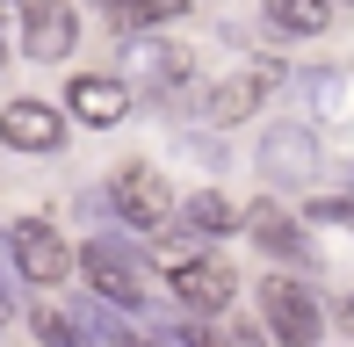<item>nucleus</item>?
Listing matches in <instances>:
<instances>
[{"label": "nucleus", "mask_w": 354, "mask_h": 347, "mask_svg": "<svg viewBox=\"0 0 354 347\" xmlns=\"http://www.w3.org/2000/svg\"><path fill=\"white\" fill-rule=\"evenodd\" d=\"M261 319H268V333L282 347H318L326 340V311H318V297L297 275H268L261 282Z\"/></svg>", "instance_id": "obj_1"}, {"label": "nucleus", "mask_w": 354, "mask_h": 347, "mask_svg": "<svg viewBox=\"0 0 354 347\" xmlns=\"http://www.w3.org/2000/svg\"><path fill=\"white\" fill-rule=\"evenodd\" d=\"M8 239H15V268H22V282H44V290H58V282L80 268V254L66 239H58L44 217H22V225H8Z\"/></svg>", "instance_id": "obj_2"}, {"label": "nucleus", "mask_w": 354, "mask_h": 347, "mask_svg": "<svg viewBox=\"0 0 354 347\" xmlns=\"http://www.w3.org/2000/svg\"><path fill=\"white\" fill-rule=\"evenodd\" d=\"M80 275L94 282V297H102L109 311H138L145 304V268L123 254L116 239H94L87 254H80Z\"/></svg>", "instance_id": "obj_3"}, {"label": "nucleus", "mask_w": 354, "mask_h": 347, "mask_svg": "<svg viewBox=\"0 0 354 347\" xmlns=\"http://www.w3.org/2000/svg\"><path fill=\"white\" fill-rule=\"evenodd\" d=\"M109 203H116V217L138 225V232H167L174 225V188H167V174H152V167H123L116 188H109Z\"/></svg>", "instance_id": "obj_4"}, {"label": "nucleus", "mask_w": 354, "mask_h": 347, "mask_svg": "<svg viewBox=\"0 0 354 347\" xmlns=\"http://www.w3.org/2000/svg\"><path fill=\"white\" fill-rule=\"evenodd\" d=\"M261 174L275 188H311L318 181V138L304 131V123H275V131L261 138Z\"/></svg>", "instance_id": "obj_5"}, {"label": "nucleus", "mask_w": 354, "mask_h": 347, "mask_svg": "<svg viewBox=\"0 0 354 347\" xmlns=\"http://www.w3.org/2000/svg\"><path fill=\"white\" fill-rule=\"evenodd\" d=\"M167 290L181 297V311H196V319H217V311L232 304V290H239V282H232V268H224V261L203 254V261H174Z\"/></svg>", "instance_id": "obj_6"}, {"label": "nucleus", "mask_w": 354, "mask_h": 347, "mask_svg": "<svg viewBox=\"0 0 354 347\" xmlns=\"http://www.w3.org/2000/svg\"><path fill=\"white\" fill-rule=\"evenodd\" d=\"M0 145L15 152H58L66 145V116L51 102H8L0 109Z\"/></svg>", "instance_id": "obj_7"}, {"label": "nucleus", "mask_w": 354, "mask_h": 347, "mask_svg": "<svg viewBox=\"0 0 354 347\" xmlns=\"http://www.w3.org/2000/svg\"><path fill=\"white\" fill-rule=\"evenodd\" d=\"M73 37H80V15H73V0H29V15H22V51L29 58H66L73 51Z\"/></svg>", "instance_id": "obj_8"}, {"label": "nucleus", "mask_w": 354, "mask_h": 347, "mask_svg": "<svg viewBox=\"0 0 354 347\" xmlns=\"http://www.w3.org/2000/svg\"><path fill=\"white\" fill-rule=\"evenodd\" d=\"M66 109L80 123H94V131H116V123L131 116V87L109 80V73H80V80L66 87Z\"/></svg>", "instance_id": "obj_9"}, {"label": "nucleus", "mask_w": 354, "mask_h": 347, "mask_svg": "<svg viewBox=\"0 0 354 347\" xmlns=\"http://www.w3.org/2000/svg\"><path fill=\"white\" fill-rule=\"evenodd\" d=\"M268 94H275V73H268V66H253V73H232V80H217V87H210L203 116H210L217 131H232V123H246L253 109L268 102Z\"/></svg>", "instance_id": "obj_10"}, {"label": "nucleus", "mask_w": 354, "mask_h": 347, "mask_svg": "<svg viewBox=\"0 0 354 347\" xmlns=\"http://www.w3.org/2000/svg\"><path fill=\"white\" fill-rule=\"evenodd\" d=\"M232 225H239V210L217 196V188H203V196H188L181 210H174V225L152 232V239H159V246H181V239H224Z\"/></svg>", "instance_id": "obj_11"}, {"label": "nucleus", "mask_w": 354, "mask_h": 347, "mask_svg": "<svg viewBox=\"0 0 354 347\" xmlns=\"http://www.w3.org/2000/svg\"><path fill=\"white\" fill-rule=\"evenodd\" d=\"M246 239L253 246H268V261H289V268H311V239H304V225H289V217L275 210V203H253L246 217Z\"/></svg>", "instance_id": "obj_12"}, {"label": "nucleus", "mask_w": 354, "mask_h": 347, "mask_svg": "<svg viewBox=\"0 0 354 347\" xmlns=\"http://www.w3.org/2000/svg\"><path fill=\"white\" fill-rule=\"evenodd\" d=\"M261 15L282 37H318V29L333 22V0H261Z\"/></svg>", "instance_id": "obj_13"}, {"label": "nucleus", "mask_w": 354, "mask_h": 347, "mask_svg": "<svg viewBox=\"0 0 354 347\" xmlns=\"http://www.w3.org/2000/svg\"><path fill=\"white\" fill-rule=\"evenodd\" d=\"M131 58H138V73H145L152 94H174V87L188 80V51H181V44H138Z\"/></svg>", "instance_id": "obj_14"}, {"label": "nucleus", "mask_w": 354, "mask_h": 347, "mask_svg": "<svg viewBox=\"0 0 354 347\" xmlns=\"http://www.w3.org/2000/svg\"><path fill=\"white\" fill-rule=\"evenodd\" d=\"M188 0H102V15L116 29H152V22H174Z\"/></svg>", "instance_id": "obj_15"}, {"label": "nucleus", "mask_w": 354, "mask_h": 347, "mask_svg": "<svg viewBox=\"0 0 354 347\" xmlns=\"http://www.w3.org/2000/svg\"><path fill=\"white\" fill-rule=\"evenodd\" d=\"M37 340H44V347H80L73 319H58V311H37Z\"/></svg>", "instance_id": "obj_16"}, {"label": "nucleus", "mask_w": 354, "mask_h": 347, "mask_svg": "<svg viewBox=\"0 0 354 347\" xmlns=\"http://www.w3.org/2000/svg\"><path fill=\"white\" fill-rule=\"evenodd\" d=\"M311 217H318V225H340V232H354V203H311Z\"/></svg>", "instance_id": "obj_17"}, {"label": "nucleus", "mask_w": 354, "mask_h": 347, "mask_svg": "<svg viewBox=\"0 0 354 347\" xmlns=\"http://www.w3.org/2000/svg\"><path fill=\"white\" fill-rule=\"evenodd\" d=\"M8 282H22V268H15V239L0 232V297H8Z\"/></svg>", "instance_id": "obj_18"}, {"label": "nucleus", "mask_w": 354, "mask_h": 347, "mask_svg": "<svg viewBox=\"0 0 354 347\" xmlns=\"http://www.w3.org/2000/svg\"><path fill=\"white\" fill-rule=\"evenodd\" d=\"M174 347H232V340H217V333H203V326H181V333H174Z\"/></svg>", "instance_id": "obj_19"}, {"label": "nucleus", "mask_w": 354, "mask_h": 347, "mask_svg": "<svg viewBox=\"0 0 354 347\" xmlns=\"http://www.w3.org/2000/svg\"><path fill=\"white\" fill-rule=\"evenodd\" d=\"M340 326H347V333H354V297H347V304H340Z\"/></svg>", "instance_id": "obj_20"}, {"label": "nucleus", "mask_w": 354, "mask_h": 347, "mask_svg": "<svg viewBox=\"0 0 354 347\" xmlns=\"http://www.w3.org/2000/svg\"><path fill=\"white\" fill-rule=\"evenodd\" d=\"M0 66H8V51H0Z\"/></svg>", "instance_id": "obj_21"}, {"label": "nucleus", "mask_w": 354, "mask_h": 347, "mask_svg": "<svg viewBox=\"0 0 354 347\" xmlns=\"http://www.w3.org/2000/svg\"><path fill=\"white\" fill-rule=\"evenodd\" d=\"M239 347H253V340H239Z\"/></svg>", "instance_id": "obj_22"}, {"label": "nucleus", "mask_w": 354, "mask_h": 347, "mask_svg": "<svg viewBox=\"0 0 354 347\" xmlns=\"http://www.w3.org/2000/svg\"><path fill=\"white\" fill-rule=\"evenodd\" d=\"M138 347H145V340H138Z\"/></svg>", "instance_id": "obj_23"}]
</instances>
